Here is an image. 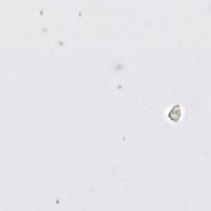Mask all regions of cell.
<instances>
[{"instance_id":"obj_1","label":"cell","mask_w":211,"mask_h":211,"mask_svg":"<svg viewBox=\"0 0 211 211\" xmlns=\"http://www.w3.org/2000/svg\"><path fill=\"white\" fill-rule=\"evenodd\" d=\"M181 108L180 107L177 105L175 107H173L170 111V113H171V120H174V119H179L181 116Z\"/></svg>"}]
</instances>
